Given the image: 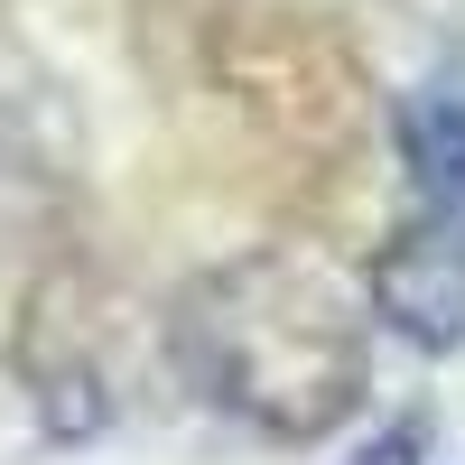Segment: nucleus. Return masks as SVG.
Instances as JSON below:
<instances>
[{
  "instance_id": "nucleus-1",
  "label": "nucleus",
  "mask_w": 465,
  "mask_h": 465,
  "mask_svg": "<svg viewBox=\"0 0 465 465\" xmlns=\"http://www.w3.org/2000/svg\"><path fill=\"white\" fill-rule=\"evenodd\" d=\"M401 140H410V232L401 252L381 261V317L419 344H465V74H438L419 84L401 112Z\"/></svg>"
}]
</instances>
